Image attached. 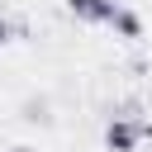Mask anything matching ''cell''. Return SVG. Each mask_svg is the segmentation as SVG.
I'll list each match as a JSON object with an SVG mask.
<instances>
[{
    "label": "cell",
    "mask_w": 152,
    "mask_h": 152,
    "mask_svg": "<svg viewBox=\"0 0 152 152\" xmlns=\"http://www.w3.org/2000/svg\"><path fill=\"white\" fill-rule=\"evenodd\" d=\"M142 133H147V124H138V119H114L104 138H109L114 152H133V147L142 142Z\"/></svg>",
    "instance_id": "cell-1"
},
{
    "label": "cell",
    "mask_w": 152,
    "mask_h": 152,
    "mask_svg": "<svg viewBox=\"0 0 152 152\" xmlns=\"http://www.w3.org/2000/svg\"><path fill=\"white\" fill-rule=\"evenodd\" d=\"M71 14H81V19H90V24H114L119 5H114V0H71Z\"/></svg>",
    "instance_id": "cell-2"
},
{
    "label": "cell",
    "mask_w": 152,
    "mask_h": 152,
    "mask_svg": "<svg viewBox=\"0 0 152 152\" xmlns=\"http://www.w3.org/2000/svg\"><path fill=\"white\" fill-rule=\"evenodd\" d=\"M114 28H119V33H128V38H138V28H142V24H138L128 10H119V14H114Z\"/></svg>",
    "instance_id": "cell-3"
},
{
    "label": "cell",
    "mask_w": 152,
    "mask_h": 152,
    "mask_svg": "<svg viewBox=\"0 0 152 152\" xmlns=\"http://www.w3.org/2000/svg\"><path fill=\"white\" fill-rule=\"evenodd\" d=\"M5 38H10V24H5V19H0V43H5Z\"/></svg>",
    "instance_id": "cell-4"
}]
</instances>
